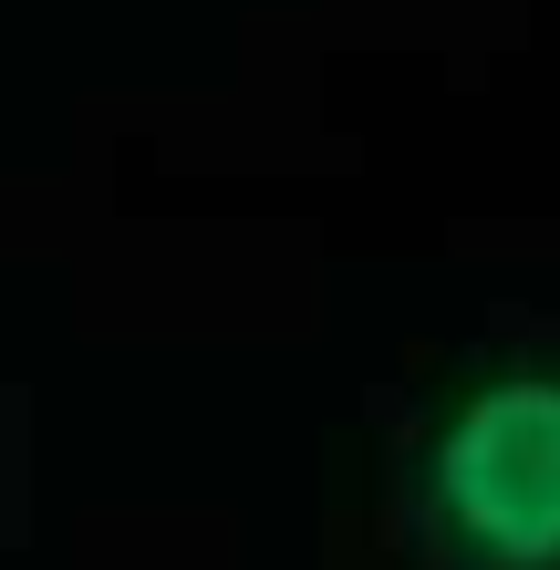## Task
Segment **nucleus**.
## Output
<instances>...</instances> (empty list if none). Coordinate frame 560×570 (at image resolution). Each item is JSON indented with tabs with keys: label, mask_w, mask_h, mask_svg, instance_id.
<instances>
[{
	"label": "nucleus",
	"mask_w": 560,
	"mask_h": 570,
	"mask_svg": "<svg viewBox=\"0 0 560 570\" xmlns=\"http://www.w3.org/2000/svg\"><path fill=\"white\" fill-rule=\"evenodd\" d=\"M415 570H560V363H488L405 456Z\"/></svg>",
	"instance_id": "nucleus-1"
}]
</instances>
